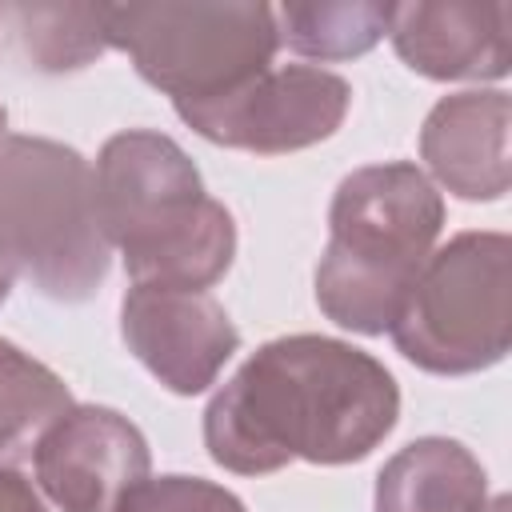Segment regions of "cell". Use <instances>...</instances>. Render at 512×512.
Masks as SVG:
<instances>
[{"mask_svg": "<svg viewBox=\"0 0 512 512\" xmlns=\"http://www.w3.org/2000/svg\"><path fill=\"white\" fill-rule=\"evenodd\" d=\"M108 48L128 52L144 84L176 104L216 100L272 68L280 48L272 4L152 0L104 4Z\"/></svg>", "mask_w": 512, "mask_h": 512, "instance_id": "obj_5", "label": "cell"}, {"mask_svg": "<svg viewBox=\"0 0 512 512\" xmlns=\"http://www.w3.org/2000/svg\"><path fill=\"white\" fill-rule=\"evenodd\" d=\"M12 284H16V276H12V272H8L4 264H0V304L8 300V292H12Z\"/></svg>", "mask_w": 512, "mask_h": 512, "instance_id": "obj_18", "label": "cell"}, {"mask_svg": "<svg viewBox=\"0 0 512 512\" xmlns=\"http://www.w3.org/2000/svg\"><path fill=\"white\" fill-rule=\"evenodd\" d=\"M512 100L500 88L440 96L420 128V160L432 180L460 200L492 204L512 184Z\"/></svg>", "mask_w": 512, "mask_h": 512, "instance_id": "obj_11", "label": "cell"}, {"mask_svg": "<svg viewBox=\"0 0 512 512\" xmlns=\"http://www.w3.org/2000/svg\"><path fill=\"white\" fill-rule=\"evenodd\" d=\"M400 416L392 372L332 336L260 344L204 408V448L236 476L304 464H356L384 444Z\"/></svg>", "mask_w": 512, "mask_h": 512, "instance_id": "obj_1", "label": "cell"}, {"mask_svg": "<svg viewBox=\"0 0 512 512\" xmlns=\"http://www.w3.org/2000/svg\"><path fill=\"white\" fill-rule=\"evenodd\" d=\"M20 44L40 72H76L108 52L104 4H20Z\"/></svg>", "mask_w": 512, "mask_h": 512, "instance_id": "obj_15", "label": "cell"}, {"mask_svg": "<svg viewBox=\"0 0 512 512\" xmlns=\"http://www.w3.org/2000/svg\"><path fill=\"white\" fill-rule=\"evenodd\" d=\"M0 264L56 304L92 300L112 268L92 164L48 136H0Z\"/></svg>", "mask_w": 512, "mask_h": 512, "instance_id": "obj_4", "label": "cell"}, {"mask_svg": "<svg viewBox=\"0 0 512 512\" xmlns=\"http://www.w3.org/2000/svg\"><path fill=\"white\" fill-rule=\"evenodd\" d=\"M396 352L432 376H472L512 344V240L456 232L424 260L396 324Z\"/></svg>", "mask_w": 512, "mask_h": 512, "instance_id": "obj_6", "label": "cell"}, {"mask_svg": "<svg viewBox=\"0 0 512 512\" xmlns=\"http://www.w3.org/2000/svg\"><path fill=\"white\" fill-rule=\"evenodd\" d=\"M348 108L352 84L344 76L316 64H272L216 100L176 104V116L208 144L284 156L336 136Z\"/></svg>", "mask_w": 512, "mask_h": 512, "instance_id": "obj_7", "label": "cell"}, {"mask_svg": "<svg viewBox=\"0 0 512 512\" xmlns=\"http://www.w3.org/2000/svg\"><path fill=\"white\" fill-rule=\"evenodd\" d=\"M0 16H4V8H0Z\"/></svg>", "mask_w": 512, "mask_h": 512, "instance_id": "obj_20", "label": "cell"}, {"mask_svg": "<svg viewBox=\"0 0 512 512\" xmlns=\"http://www.w3.org/2000/svg\"><path fill=\"white\" fill-rule=\"evenodd\" d=\"M388 40L428 80H504L512 68V4L412 0L392 4Z\"/></svg>", "mask_w": 512, "mask_h": 512, "instance_id": "obj_10", "label": "cell"}, {"mask_svg": "<svg viewBox=\"0 0 512 512\" xmlns=\"http://www.w3.org/2000/svg\"><path fill=\"white\" fill-rule=\"evenodd\" d=\"M444 228V200L412 160L348 172L328 208L316 304L344 332L384 336Z\"/></svg>", "mask_w": 512, "mask_h": 512, "instance_id": "obj_3", "label": "cell"}, {"mask_svg": "<svg viewBox=\"0 0 512 512\" xmlns=\"http://www.w3.org/2000/svg\"><path fill=\"white\" fill-rule=\"evenodd\" d=\"M124 348L176 396H200L216 384L240 348L224 304L192 288L132 284L120 300Z\"/></svg>", "mask_w": 512, "mask_h": 512, "instance_id": "obj_8", "label": "cell"}, {"mask_svg": "<svg viewBox=\"0 0 512 512\" xmlns=\"http://www.w3.org/2000/svg\"><path fill=\"white\" fill-rule=\"evenodd\" d=\"M376 512H484L488 472L452 436L404 444L376 476Z\"/></svg>", "mask_w": 512, "mask_h": 512, "instance_id": "obj_12", "label": "cell"}, {"mask_svg": "<svg viewBox=\"0 0 512 512\" xmlns=\"http://www.w3.org/2000/svg\"><path fill=\"white\" fill-rule=\"evenodd\" d=\"M40 492L60 512H112V504L148 476L144 432L116 408L72 404L32 448Z\"/></svg>", "mask_w": 512, "mask_h": 512, "instance_id": "obj_9", "label": "cell"}, {"mask_svg": "<svg viewBox=\"0 0 512 512\" xmlns=\"http://www.w3.org/2000/svg\"><path fill=\"white\" fill-rule=\"evenodd\" d=\"M4 124H8V112H4V104H0V136H4Z\"/></svg>", "mask_w": 512, "mask_h": 512, "instance_id": "obj_19", "label": "cell"}, {"mask_svg": "<svg viewBox=\"0 0 512 512\" xmlns=\"http://www.w3.org/2000/svg\"><path fill=\"white\" fill-rule=\"evenodd\" d=\"M112 512H248L236 492L204 476H144L132 484Z\"/></svg>", "mask_w": 512, "mask_h": 512, "instance_id": "obj_16", "label": "cell"}, {"mask_svg": "<svg viewBox=\"0 0 512 512\" xmlns=\"http://www.w3.org/2000/svg\"><path fill=\"white\" fill-rule=\"evenodd\" d=\"M92 180L100 228L132 284L204 292L232 268L236 220L172 136L152 128L108 136Z\"/></svg>", "mask_w": 512, "mask_h": 512, "instance_id": "obj_2", "label": "cell"}, {"mask_svg": "<svg viewBox=\"0 0 512 512\" xmlns=\"http://www.w3.org/2000/svg\"><path fill=\"white\" fill-rule=\"evenodd\" d=\"M72 408L64 376L0 336V460L36 448L44 428Z\"/></svg>", "mask_w": 512, "mask_h": 512, "instance_id": "obj_14", "label": "cell"}, {"mask_svg": "<svg viewBox=\"0 0 512 512\" xmlns=\"http://www.w3.org/2000/svg\"><path fill=\"white\" fill-rule=\"evenodd\" d=\"M280 48L304 60H356L372 52L392 24V4L372 0H320V4H272Z\"/></svg>", "mask_w": 512, "mask_h": 512, "instance_id": "obj_13", "label": "cell"}, {"mask_svg": "<svg viewBox=\"0 0 512 512\" xmlns=\"http://www.w3.org/2000/svg\"><path fill=\"white\" fill-rule=\"evenodd\" d=\"M0 512H48V504L40 500L28 476L0 464Z\"/></svg>", "mask_w": 512, "mask_h": 512, "instance_id": "obj_17", "label": "cell"}]
</instances>
